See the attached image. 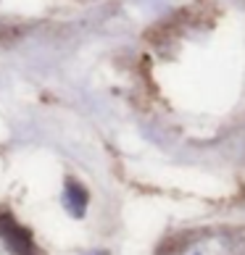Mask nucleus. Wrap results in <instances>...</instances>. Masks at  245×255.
<instances>
[{
    "label": "nucleus",
    "instance_id": "nucleus-1",
    "mask_svg": "<svg viewBox=\"0 0 245 255\" xmlns=\"http://www.w3.org/2000/svg\"><path fill=\"white\" fill-rule=\"evenodd\" d=\"M0 237L8 242V248H11L13 255H34V245H32L29 232L21 229L16 221L5 219V216H0Z\"/></svg>",
    "mask_w": 245,
    "mask_h": 255
},
{
    "label": "nucleus",
    "instance_id": "nucleus-2",
    "mask_svg": "<svg viewBox=\"0 0 245 255\" xmlns=\"http://www.w3.org/2000/svg\"><path fill=\"white\" fill-rule=\"evenodd\" d=\"M13 37H16V29H13V26L0 24V42H8V40H13Z\"/></svg>",
    "mask_w": 245,
    "mask_h": 255
}]
</instances>
